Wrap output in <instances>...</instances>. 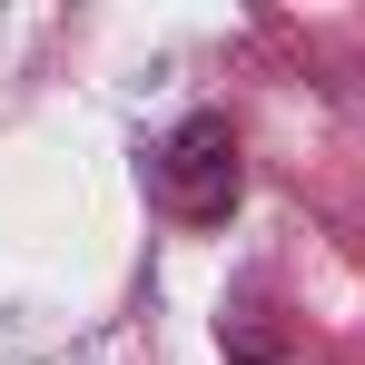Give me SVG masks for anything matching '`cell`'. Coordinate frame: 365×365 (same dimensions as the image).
Instances as JSON below:
<instances>
[{"label": "cell", "instance_id": "6da1fadb", "mask_svg": "<svg viewBox=\"0 0 365 365\" xmlns=\"http://www.w3.org/2000/svg\"><path fill=\"white\" fill-rule=\"evenodd\" d=\"M148 197L168 207V217H187V227H207V217H227L237 207V138H227V119H178L158 148H148Z\"/></svg>", "mask_w": 365, "mask_h": 365}, {"label": "cell", "instance_id": "7a4b0ae2", "mask_svg": "<svg viewBox=\"0 0 365 365\" xmlns=\"http://www.w3.org/2000/svg\"><path fill=\"white\" fill-rule=\"evenodd\" d=\"M237 365H257V356H237Z\"/></svg>", "mask_w": 365, "mask_h": 365}]
</instances>
